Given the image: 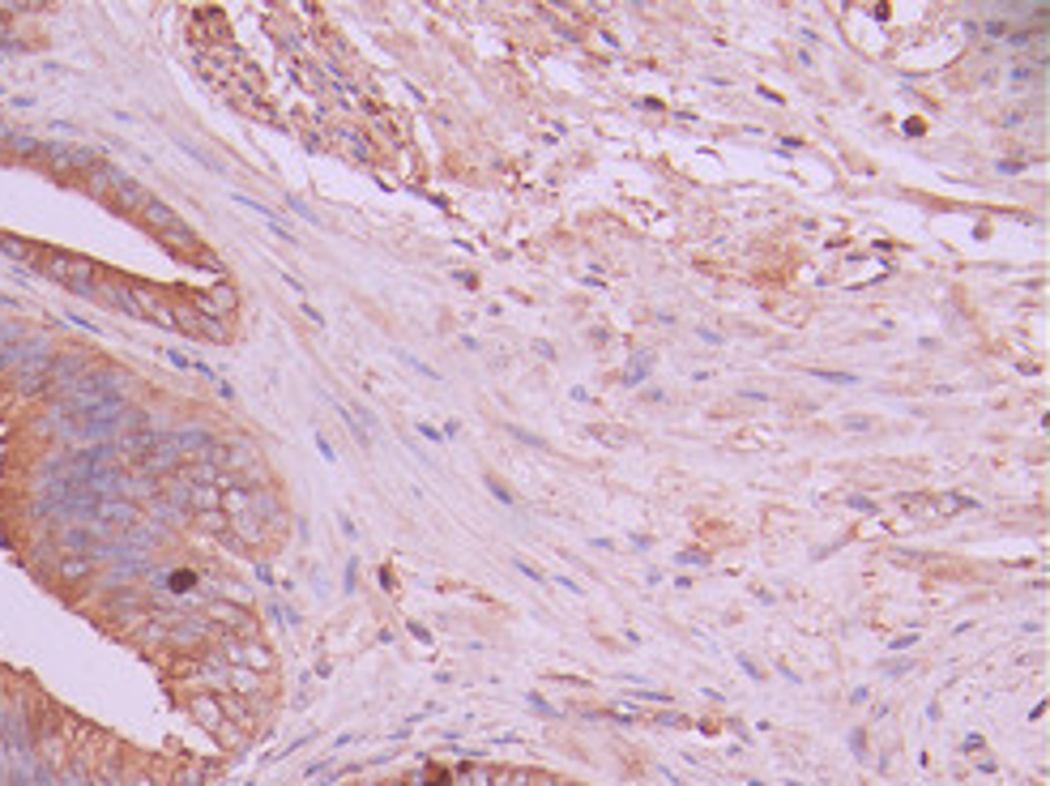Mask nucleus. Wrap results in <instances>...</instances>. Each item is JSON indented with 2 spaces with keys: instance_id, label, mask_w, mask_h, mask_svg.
<instances>
[{
  "instance_id": "nucleus-2",
  "label": "nucleus",
  "mask_w": 1050,
  "mask_h": 786,
  "mask_svg": "<svg viewBox=\"0 0 1050 786\" xmlns=\"http://www.w3.org/2000/svg\"><path fill=\"white\" fill-rule=\"evenodd\" d=\"M679 560H692V564H704V560H709V556H704V552H679Z\"/></svg>"
},
{
  "instance_id": "nucleus-1",
  "label": "nucleus",
  "mask_w": 1050,
  "mask_h": 786,
  "mask_svg": "<svg viewBox=\"0 0 1050 786\" xmlns=\"http://www.w3.org/2000/svg\"><path fill=\"white\" fill-rule=\"evenodd\" d=\"M816 376H820V381H832V385H855L850 372H820V368H816Z\"/></svg>"
},
{
  "instance_id": "nucleus-3",
  "label": "nucleus",
  "mask_w": 1050,
  "mask_h": 786,
  "mask_svg": "<svg viewBox=\"0 0 1050 786\" xmlns=\"http://www.w3.org/2000/svg\"><path fill=\"white\" fill-rule=\"evenodd\" d=\"M555 786H560V783H555Z\"/></svg>"
}]
</instances>
